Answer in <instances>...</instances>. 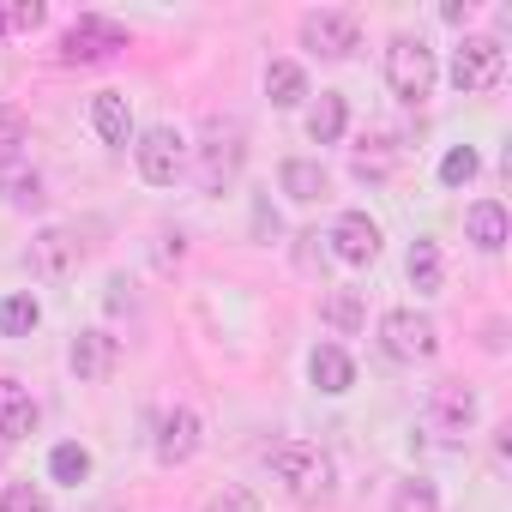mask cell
Listing matches in <instances>:
<instances>
[{"label":"cell","mask_w":512,"mask_h":512,"mask_svg":"<svg viewBox=\"0 0 512 512\" xmlns=\"http://www.w3.org/2000/svg\"><path fill=\"white\" fill-rule=\"evenodd\" d=\"M266 464H272V476L290 488V500H332V458L320 452V446H308V440H278V446H266Z\"/></svg>","instance_id":"obj_1"},{"label":"cell","mask_w":512,"mask_h":512,"mask_svg":"<svg viewBox=\"0 0 512 512\" xmlns=\"http://www.w3.org/2000/svg\"><path fill=\"white\" fill-rule=\"evenodd\" d=\"M241 157H247V133H241V121L211 115V121H205V145H199V187H205V193H223V187L235 181Z\"/></svg>","instance_id":"obj_2"},{"label":"cell","mask_w":512,"mask_h":512,"mask_svg":"<svg viewBox=\"0 0 512 512\" xmlns=\"http://www.w3.org/2000/svg\"><path fill=\"white\" fill-rule=\"evenodd\" d=\"M386 85L404 103L434 97V49L422 37H392V49H386Z\"/></svg>","instance_id":"obj_3"},{"label":"cell","mask_w":512,"mask_h":512,"mask_svg":"<svg viewBox=\"0 0 512 512\" xmlns=\"http://www.w3.org/2000/svg\"><path fill=\"white\" fill-rule=\"evenodd\" d=\"M115 49H127V31H121L115 19H103V13H79V19L67 25V37H61V61H67V67L109 61Z\"/></svg>","instance_id":"obj_4"},{"label":"cell","mask_w":512,"mask_h":512,"mask_svg":"<svg viewBox=\"0 0 512 512\" xmlns=\"http://www.w3.org/2000/svg\"><path fill=\"white\" fill-rule=\"evenodd\" d=\"M500 73H506V49H500L494 37H464V43H458V55H452V85H458L464 97H470V91H494Z\"/></svg>","instance_id":"obj_5"},{"label":"cell","mask_w":512,"mask_h":512,"mask_svg":"<svg viewBox=\"0 0 512 512\" xmlns=\"http://www.w3.org/2000/svg\"><path fill=\"white\" fill-rule=\"evenodd\" d=\"M380 344H386V356H398V362H422V356L440 350V332H434L428 314H416V308H392V314L380 320Z\"/></svg>","instance_id":"obj_6"},{"label":"cell","mask_w":512,"mask_h":512,"mask_svg":"<svg viewBox=\"0 0 512 512\" xmlns=\"http://www.w3.org/2000/svg\"><path fill=\"white\" fill-rule=\"evenodd\" d=\"M422 422H428V434H440V440L470 434V422H476V392L458 386V380H440V386L428 392V404H422Z\"/></svg>","instance_id":"obj_7"},{"label":"cell","mask_w":512,"mask_h":512,"mask_svg":"<svg viewBox=\"0 0 512 512\" xmlns=\"http://www.w3.org/2000/svg\"><path fill=\"white\" fill-rule=\"evenodd\" d=\"M133 151H139V175H145L151 187H169V181L187 169V133H175V127H151Z\"/></svg>","instance_id":"obj_8"},{"label":"cell","mask_w":512,"mask_h":512,"mask_svg":"<svg viewBox=\"0 0 512 512\" xmlns=\"http://www.w3.org/2000/svg\"><path fill=\"white\" fill-rule=\"evenodd\" d=\"M332 253H338L344 266H374L380 260V223L368 211H344L332 223Z\"/></svg>","instance_id":"obj_9"},{"label":"cell","mask_w":512,"mask_h":512,"mask_svg":"<svg viewBox=\"0 0 512 512\" xmlns=\"http://www.w3.org/2000/svg\"><path fill=\"white\" fill-rule=\"evenodd\" d=\"M302 49H314L320 61H344L356 49V19L350 13H308L302 19Z\"/></svg>","instance_id":"obj_10"},{"label":"cell","mask_w":512,"mask_h":512,"mask_svg":"<svg viewBox=\"0 0 512 512\" xmlns=\"http://www.w3.org/2000/svg\"><path fill=\"white\" fill-rule=\"evenodd\" d=\"M31 272L37 278H67V272H79V235L73 229H43L37 241H31Z\"/></svg>","instance_id":"obj_11"},{"label":"cell","mask_w":512,"mask_h":512,"mask_svg":"<svg viewBox=\"0 0 512 512\" xmlns=\"http://www.w3.org/2000/svg\"><path fill=\"white\" fill-rule=\"evenodd\" d=\"M199 452V416L187 410V404H175L163 422H157V458L163 464H187Z\"/></svg>","instance_id":"obj_12"},{"label":"cell","mask_w":512,"mask_h":512,"mask_svg":"<svg viewBox=\"0 0 512 512\" xmlns=\"http://www.w3.org/2000/svg\"><path fill=\"white\" fill-rule=\"evenodd\" d=\"M25 434H37V398L19 380H0V440L13 446Z\"/></svg>","instance_id":"obj_13"},{"label":"cell","mask_w":512,"mask_h":512,"mask_svg":"<svg viewBox=\"0 0 512 512\" xmlns=\"http://www.w3.org/2000/svg\"><path fill=\"white\" fill-rule=\"evenodd\" d=\"M67 362H73V374L79 380H109V368H115V338L109 332H79L73 338V350H67Z\"/></svg>","instance_id":"obj_14"},{"label":"cell","mask_w":512,"mask_h":512,"mask_svg":"<svg viewBox=\"0 0 512 512\" xmlns=\"http://www.w3.org/2000/svg\"><path fill=\"white\" fill-rule=\"evenodd\" d=\"M308 374H314V386H320V392H332V398L356 386V362H350L338 344H320V350H314V362H308Z\"/></svg>","instance_id":"obj_15"},{"label":"cell","mask_w":512,"mask_h":512,"mask_svg":"<svg viewBox=\"0 0 512 512\" xmlns=\"http://www.w3.org/2000/svg\"><path fill=\"white\" fill-rule=\"evenodd\" d=\"M91 121H97L103 145H127V139H133V115H127V97H121V91H97Z\"/></svg>","instance_id":"obj_16"},{"label":"cell","mask_w":512,"mask_h":512,"mask_svg":"<svg viewBox=\"0 0 512 512\" xmlns=\"http://www.w3.org/2000/svg\"><path fill=\"white\" fill-rule=\"evenodd\" d=\"M278 181H284V193H290L296 205H314V199H326V169H320L314 157H290V163L278 169Z\"/></svg>","instance_id":"obj_17"},{"label":"cell","mask_w":512,"mask_h":512,"mask_svg":"<svg viewBox=\"0 0 512 512\" xmlns=\"http://www.w3.org/2000/svg\"><path fill=\"white\" fill-rule=\"evenodd\" d=\"M344 121H350L344 97H338V91H320V103L308 109V139H314V145H338V139H344Z\"/></svg>","instance_id":"obj_18"},{"label":"cell","mask_w":512,"mask_h":512,"mask_svg":"<svg viewBox=\"0 0 512 512\" xmlns=\"http://www.w3.org/2000/svg\"><path fill=\"white\" fill-rule=\"evenodd\" d=\"M0 199L19 205V211L43 205V175H37L31 163H0Z\"/></svg>","instance_id":"obj_19"},{"label":"cell","mask_w":512,"mask_h":512,"mask_svg":"<svg viewBox=\"0 0 512 512\" xmlns=\"http://www.w3.org/2000/svg\"><path fill=\"white\" fill-rule=\"evenodd\" d=\"M464 223H470V241H476L482 253H500V247H506V211H500L494 199H476Z\"/></svg>","instance_id":"obj_20"},{"label":"cell","mask_w":512,"mask_h":512,"mask_svg":"<svg viewBox=\"0 0 512 512\" xmlns=\"http://www.w3.org/2000/svg\"><path fill=\"white\" fill-rule=\"evenodd\" d=\"M266 97H272L278 109H296V103L308 97V73H302L296 61H272V67H266Z\"/></svg>","instance_id":"obj_21"},{"label":"cell","mask_w":512,"mask_h":512,"mask_svg":"<svg viewBox=\"0 0 512 512\" xmlns=\"http://www.w3.org/2000/svg\"><path fill=\"white\" fill-rule=\"evenodd\" d=\"M43 320L37 296H0V338H31Z\"/></svg>","instance_id":"obj_22"},{"label":"cell","mask_w":512,"mask_h":512,"mask_svg":"<svg viewBox=\"0 0 512 512\" xmlns=\"http://www.w3.org/2000/svg\"><path fill=\"white\" fill-rule=\"evenodd\" d=\"M410 284H416V296L440 290V247L434 241H410Z\"/></svg>","instance_id":"obj_23"},{"label":"cell","mask_w":512,"mask_h":512,"mask_svg":"<svg viewBox=\"0 0 512 512\" xmlns=\"http://www.w3.org/2000/svg\"><path fill=\"white\" fill-rule=\"evenodd\" d=\"M320 314H326V326H338V332H362V320H368V308H362L356 290H332Z\"/></svg>","instance_id":"obj_24"},{"label":"cell","mask_w":512,"mask_h":512,"mask_svg":"<svg viewBox=\"0 0 512 512\" xmlns=\"http://www.w3.org/2000/svg\"><path fill=\"white\" fill-rule=\"evenodd\" d=\"M49 476H55V482H67V488H79V482L91 476V452H85V446H73V440H67V446H55V452H49Z\"/></svg>","instance_id":"obj_25"},{"label":"cell","mask_w":512,"mask_h":512,"mask_svg":"<svg viewBox=\"0 0 512 512\" xmlns=\"http://www.w3.org/2000/svg\"><path fill=\"white\" fill-rule=\"evenodd\" d=\"M392 512H440V494H434V482H422V476L398 482V494H392Z\"/></svg>","instance_id":"obj_26"},{"label":"cell","mask_w":512,"mask_h":512,"mask_svg":"<svg viewBox=\"0 0 512 512\" xmlns=\"http://www.w3.org/2000/svg\"><path fill=\"white\" fill-rule=\"evenodd\" d=\"M0 512H49V494L37 482H7L0 488Z\"/></svg>","instance_id":"obj_27"},{"label":"cell","mask_w":512,"mask_h":512,"mask_svg":"<svg viewBox=\"0 0 512 512\" xmlns=\"http://www.w3.org/2000/svg\"><path fill=\"white\" fill-rule=\"evenodd\" d=\"M440 181H446V187H464V181H476V151H470V145H452V151L440 157Z\"/></svg>","instance_id":"obj_28"},{"label":"cell","mask_w":512,"mask_h":512,"mask_svg":"<svg viewBox=\"0 0 512 512\" xmlns=\"http://www.w3.org/2000/svg\"><path fill=\"white\" fill-rule=\"evenodd\" d=\"M25 139H31V127H25V115H19V109H0V163H13Z\"/></svg>","instance_id":"obj_29"},{"label":"cell","mask_w":512,"mask_h":512,"mask_svg":"<svg viewBox=\"0 0 512 512\" xmlns=\"http://www.w3.org/2000/svg\"><path fill=\"white\" fill-rule=\"evenodd\" d=\"M392 157H398V139H392V133H380V139H374V151H362V157H356V175H386V169H392Z\"/></svg>","instance_id":"obj_30"},{"label":"cell","mask_w":512,"mask_h":512,"mask_svg":"<svg viewBox=\"0 0 512 512\" xmlns=\"http://www.w3.org/2000/svg\"><path fill=\"white\" fill-rule=\"evenodd\" d=\"M205 512H260V500H253L247 488H235V482H223V488L205 500Z\"/></svg>","instance_id":"obj_31"},{"label":"cell","mask_w":512,"mask_h":512,"mask_svg":"<svg viewBox=\"0 0 512 512\" xmlns=\"http://www.w3.org/2000/svg\"><path fill=\"white\" fill-rule=\"evenodd\" d=\"M49 19V7H43V0H19V7L7 13V25H19V31H37Z\"/></svg>","instance_id":"obj_32"},{"label":"cell","mask_w":512,"mask_h":512,"mask_svg":"<svg viewBox=\"0 0 512 512\" xmlns=\"http://www.w3.org/2000/svg\"><path fill=\"white\" fill-rule=\"evenodd\" d=\"M0 31H7V13H0Z\"/></svg>","instance_id":"obj_33"}]
</instances>
